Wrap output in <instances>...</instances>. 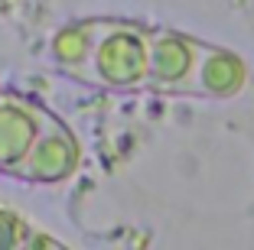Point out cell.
Wrapping results in <instances>:
<instances>
[{
    "label": "cell",
    "instance_id": "cell-7",
    "mask_svg": "<svg viewBox=\"0 0 254 250\" xmlns=\"http://www.w3.org/2000/svg\"><path fill=\"white\" fill-rule=\"evenodd\" d=\"M0 3H7V0H0Z\"/></svg>",
    "mask_w": 254,
    "mask_h": 250
},
{
    "label": "cell",
    "instance_id": "cell-5",
    "mask_svg": "<svg viewBox=\"0 0 254 250\" xmlns=\"http://www.w3.org/2000/svg\"><path fill=\"white\" fill-rule=\"evenodd\" d=\"M245 85H248V65L235 52L212 43L202 46V59L195 68L189 98H235L245 91Z\"/></svg>",
    "mask_w": 254,
    "mask_h": 250
},
{
    "label": "cell",
    "instance_id": "cell-6",
    "mask_svg": "<svg viewBox=\"0 0 254 250\" xmlns=\"http://www.w3.org/2000/svg\"><path fill=\"white\" fill-rule=\"evenodd\" d=\"M36 244H59V241L39 234L30 221H23L20 214L0 208V247H36Z\"/></svg>",
    "mask_w": 254,
    "mask_h": 250
},
{
    "label": "cell",
    "instance_id": "cell-4",
    "mask_svg": "<svg viewBox=\"0 0 254 250\" xmlns=\"http://www.w3.org/2000/svg\"><path fill=\"white\" fill-rule=\"evenodd\" d=\"M49 110L23 95L0 91V172L13 176V169L30 153L33 140L39 137Z\"/></svg>",
    "mask_w": 254,
    "mask_h": 250
},
{
    "label": "cell",
    "instance_id": "cell-3",
    "mask_svg": "<svg viewBox=\"0 0 254 250\" xmlns=\"http://www.w3.org/2000/svg\"><path fill=\"white\" fill-rule=\"evenodd\" d=\"M78 143L75 137L65 130L59 117H46L39 137L33 140L30 153L23 156V162L13 169L16 179H26V182H62L78 169Z\"/></svg>",
    "mask_w": 254,
    "mask_h": 250
},
{
    "label": "cell",
    "instance_id": "cell-2",
    "mask_svg": "<svg viewBox=\"0 0 254 250\" xmlns=\"http://www.w3.org/2000/svg\"><path fill=\"white\" fill-rule=\"evenodd\" d=\"M202 39H192L180 30L150 26V55H147V88L160 95H186L192 88L195 68L202 59Z\"/></svg>",
    "mask_w": 254,
    "mask_h": 250
},
{
    "label": "cell",
    "instance_id": "cell-1",
    "mask_svg": "<svg viewBox=\"0 0 254 250\" xmlns=\"http://www.w3.org/2000/svg\"><path fill=\"white\" fill-rule=\"evenodd\" d=\"M147 55L150 26L118 16L72 23L53 39V59L59 72L108 91L147 88Z\"/></svg>",
    "mask_w": 254,
    "mask_h": 250
}]
</instances>
